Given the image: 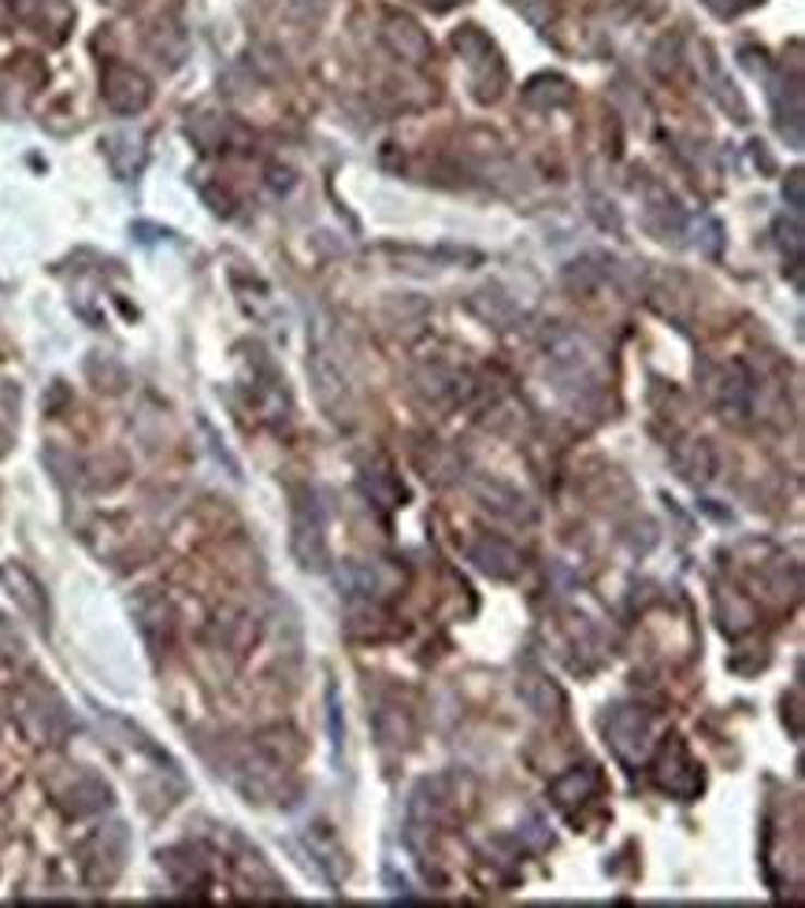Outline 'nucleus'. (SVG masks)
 Segmentation results:
<instances>
[{"label":"nucleus","mask_w":805,"mask_h":908,"mask_svg":"<svg viewBox=\"0 0 805 908\" xmlns=\"http://www.w3.org/2000/svg\"><path fill=\"white\" fill-rule=\"evenodd\" d=\"M294 556L301 561V567H324L327 561V523H324V508H319L313 490H297L294 498Z\"/></svg>","instance_id":"1"},{"label":"nucleus","mask_w":805,"mask_h":908,"mask_svg":"<svg viewBox=\"0 0 805 908\" xmlns=\"http://www.w3.org/2000/svg\"><path fill=\"white\" fill-rule=\"evenodd\" d=\"M338 586H342L350 598H371V593L382 590V575H379V567L350 564L342 575H338Z\"/></svg>","instance_id":"5"},{"label":"nucleus","mask_w":805,"mask_h":908,"mask_svg":"<svg viewBox=\"0 0 805 908\" xmlns=\"http://www.w3.org/2000/svg\"><path fill=\"white\" fill-rule=\"evenodd\" d=\"M609 741L612 753H617L624 764H643L649 753V723L638 709H617L609 720Z\"/></svg>","instance_id":"2"},{"label":"nucleus","mask_w":805,"mask_h":908,"mask_svg":"<svg viewBox=\"0 0 805 908\" xmlns=\"http://www.w3.org/2000/svg\"><path fill=\"white\" fill-rule=\"evenodd\" d=\"M472 564H479V572L493 575V579H509V575L516 572L520 556H516V549L505 545V541L483 538L479 545L472 549Z\"/></svg>","instance_id":"3"},{"label":"nucleus","mask_w":805,"mask_h":908,"mask_svg":"<svg viewBox=\"0 0 805 908\" xmlns=\"http://www.w3.org/2000/svg\"><path fill=\"white\" fill-rule=\"evenodd\" d=\"M594 790H598V772H594V768H572L569 775H561V778H557V783L550 786L553 801L561 805V809L583 805Z\"/></svg>","instance_id":"4"}]
</instances>
